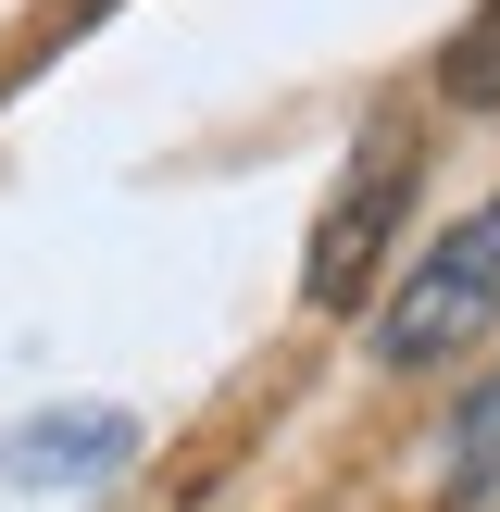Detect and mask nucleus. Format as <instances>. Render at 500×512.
I'll return each mask as SVG.
<instances>
[{
    "mask_svg": "<svg viewBox=\"0 0 500 512\" xmlns=\"http://www.w3.org/2000/svg\"><path fill=\"white\" fill-rule=\"evenodd\" d=\"M413 175H425L413 125H363V150H350L338 200L313 213V250H300V300H313V313H350V300H363V275L388 263V238H400Z\"/></svg>",
    "mask_w": 500,
    "mask_h": 512,
    "instance_id": "f257e3e1",
    "label": "nucleus"
},
{
    "mask_svg": "<svg viewBox=\"0 0 500 512\" xmlns=\"http://www.w3.org/2000/svg\"><path fill=\"white\" fill-rule=\"evenodd\" d=\"M488 325H500V200H475V213L425 250V275L388 300L375 363H388V375H425V363H450L463 338H488Z\"/></svg>",
    "mask_w": 500,
    "mask_h": 512,
    "instance_id": "f03ea898",
    "label": "nucleus"
},
{
    "mask_svg": "<svg viewBox=\"0 0 500 512\" xmlns=\"http://www.w3.org/2000/svg\"><path fill=\"white\" fill-rule=\"evenodd\" d=\"M125 450H138L125 413H38V425L0 438V475H13V488H88V475H113Z\"/></svg>",
    "mask_w": 500,
    "mask_h": 512,
    "instance_id": "7ed1b4c3",
    "label": "nucleus"
},
{
    "mask_svg": "<svg viewBox=\"0 0 500 512\" xmlns=\"http://www.w3.org/2000/svg\"><path fill=\"white\" fill-rule=\"evenodd\" d=\"M438 100H463V113H488V100H500V0H475L463 38L438 50Z\"/></svg>",
    "mask_w": 500,
    "mask_h": 512,
    "instance_id": "20e7f679",
    "label": "nucleus"
},
{
    "mask_svg": "<svg viewBox=\"0 0 500 512\" xmlns=\"http://www.w3.org/2000/svg\"><path fill=\"white\" fill-rule=\"evenodd\" d=\"M438 475H450V488H488V475H500V375H488V388H475L463 400V413H450V450H438Z\"/></svg>",
    "mask_w": 500,
    "mask_h": 512,
    "instance_id": "39448f33",
    "label": "nucleus"
},
{
    "mask_svg": "<svg viewBox=\"0 0 500 512\" xmlns=\"http://www.w3.org/2000/svg\"><path fill=\"white\" fill-rule=\"evenodd\" d=\"M100 13H113V0H38V25H50V38H75V25H100Z\"/></svg>",
    "mask_w": 500,
    "mask_h": 512,
    "instance_id": "423d86ee",
    "label": "nucleus"
}]
</instances>
